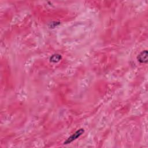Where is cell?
Instances as JSON below:
<instances>
[{"label": "cell", "mask_w": 148, "mask_h": 148, "mask_svg": "<svg viewBox=\"0 0 148 148\" xmlns=\"http://www.w3.org/2000/svg\"><path fill=\"white\" fill-rule=\"evenodd\" d=\"M61 59V55L56 54L51 56V57L50 58V62H57Z\"/></svg>", "instance_id": "cell-3"}, {"label": "cell", "mask_w": 148, "mask_h": 148, "mask_svg": "<svg viewBox=\"0 0 148 148\" xmlns=\"http://www.w3.org/2000/svg\"><path fill=\"white\" fill-rule=\"evenodd\" d=\"M138 61L140 63H146L147 62V51L144 50L140 53L137 57Z\"/></svg>", "instance_id": "cell-2"}, {"label": "cell", "mask_w": 148, "mask_h": 148, "mask_svg": "<svg viewBox=\"0 0 148 148\" xmlns=\"http://www.w3.org/2000/svg\"><path fill=\"white\" fill-rule=\"evenodd\" d=\"M83 132H84V130L83 128H80L75 133H73L72 135H71L69 138H68L64 142V144L66 145L72 142L73 140H76L77 138H79L80 135H82Z\"/></svg>", "instance_id": "cell-1"}]
</instances>
